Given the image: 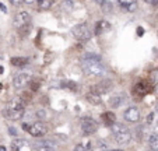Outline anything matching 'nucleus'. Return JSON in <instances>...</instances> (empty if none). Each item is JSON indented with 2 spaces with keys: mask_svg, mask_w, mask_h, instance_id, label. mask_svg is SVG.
Masks as SVG:
<instances>
[{
  "mask_svg": "<svg viewBox=\"0 0 158 151\" xmlns=\"http://www.w3.org/2000/svg\"><path fill=\"white\" fill-rule=\"evenodd\" d=\"M83 71L87 76H93V77H102L106 74V69L101 63L98 56H87L81 63Z\"/></svg>",
  "mask_w": 158,
  "mask_h": 151,
  "instance_id": "nucleus-1",
  "label": "nucleus"
},
{
  "mask_svg": "<svg viewBox=\"0 0 158 151\" xmlns=\"http://www.w3.org/2000/svg\"><path fill=\"white\" fill-rule=\"evenodd\" d=\"M73 35L78 39V41H87L91 38V31H89L87 24H78L73 28Z\"/></svg>",
  "mask_w": 158,
  "mask_h": 151,
  "instance_id": "nucleus-2",
  "label": "nucleus"
},
{
  "mask_svg": "<svg viewBox=\"0 0 158 151\" xmlns=\"http://www.w3.org/2000/svg\"><path fill=\"white\" fill-rule=\"evenodd\" d=\"M31 83H32V76L28 73L17 74L14 77V80H13V84H14L15 88H24V87H27Z\"/></svg>",
  "mask_w": 158,
  "mask_h": 151,
  "instance_id": "nucleus-3",
  "label": "nucleus"
},
{
  "mask_svg": "<svg viewBox=\"0 0 158 151\" xmlns=\"http://www.w3.org/2000/svg\"><path fill=\"white\" fill-rule=\"evenodd\" d=\"M31 23V15L27 11H20L18 14H15L14 17V27L15 28H25L28 24Z\"/></svg>",
  "mask_w": 158,
  "mask_h": 151,
  "instance_id": "nucleus-4",
  "label": "nucleus"
},
{
  "mask_svg": "<svg viewBox=\"0 0 158 151\" xmlns=\"http://www.w3.org/2000/svg\"><path fill=\"white\" fill-rule=\"evenodd\" d=\"M27 105V101L23 97H15L10 101V104L7 105V109L14 111V112H24V108Z\"/></svg>",
  "mask_w": 158,
  "mask_h": 151,
  "instance_id": "nucleus-5",
  "label": "nucleus"
},
{
  "mask_svg": "<svg viewBox=\"0 0 158 151\" xmlns=\"http://www.w3.org/2000/svg\"><path fill=\"white\" fill-rule=\"evenodd\" d=\"M81 129H83V132L85 134L95 133L98 130V123L91 118H84L83 122H81Z\"/></svg>",
  "mask_w": 158,
  "mask_h": 151,
  "instance_id": "nucleus-6",
  "label": "nucleus"
},
{
  "mask_svg": "<svg viewBox=\"0 0 158 151\" xmlns=\"http://www.w3.org/2000/svg\"><path fill=\"white\" fill-rule=\"evenodd\" d=\"M56 148V143L52 140H41L34 144V150L36 151H53Z\"/></svg>",
  "mask_w": 158,
  "mask_h": 151,
  "instance_id": "nucleus-7",
  "label": "nucleus"
},
{
  "mask_svg": "<svg viewBox=\"0 0 158 151\" xmlns=\"http://www.w3.org/2000/svg\"><path fill=\"white\" fill-rule=\"evenodd\" d=\"M28 132H30L34 137H41L48 132V129H46V126H45L42 122H36V123L31 124L30 129H28Z\"/></svg>",
  "mask_w": 158,
  "mask_h": 151,
  "instance_id": "nucleus-8",
  "label": "nucleus"
},
{
  "mask_svg": "<svg viewBox=\"0 0 158 151\" xmlns=\"http://www.w3.org/2000/svg\"><path fill=\"white\" fill-rule=\"evenodd\" d=\"M110 88H112V81L105 80V81H102V83H99V84H95V86L91 88V92L101 95V94H104V92L109 91Z\"/></svg>",
  "mask_w": 158,
  "mask_h": 151,
  "instance_id": "nucleus-9",
  "label": "nucleus"
},
{
  "mask_svg": "<svg viewBox=\"0 0 158 151\" xmlns=\"http://www.w3.org/2000/svg\"><path fill=\"white\" fill-rule=\"evenodd\" d=\"M125 119L127 122H139V119H140V111H139L137 108L130 107L129 109H126Z\"/></svg>",
  "mask_w": 158,
  "mask_h": 151,
  "instance_id": "nucleus-10",
  "label": "nucleus"
},
{
  "mask_svg": "<svg viewBox=\"0 0 158 151\" xmlns=\"http://www.w3.org/2000/svg\"><path fill=\"white\" fill-rule=\"evenodd\" d=\"M11 148H13V151H30L31 150L27 140H15V141H13Z\"/></svg>",
  "mask_w": 158,
  "mask_h": 151,
  "instance_id": "nucleus-11",
  "label": "nucleus"
},
{
  "mask_svg": "<svg viewBox=\"0 0 158 151\" xmlns=\"http://www.w3.org/2000/svg\"><path fill=\"white\" fill-rule=\"evenodd\" d=\"M3 115L6 116L7 119H11V120H18V119L23 118V115H24V112H14V111H10V109H4L3 111Z\"/></svg>",
  "mask_w": 158,
  "mask_h": 151,
  "instance_id": "nucleus-12",
  "label": "nucleus"
},
{
  "mask_svg": "<svg viewBox=\"0 0 158 151\" xmlns=\"http://www.w3.org/2000/svg\"><path fill=\"white\" fill-rule=\"evenodd\" d=\"M115 139H116V141L119 143V144H127V143L131 140V134H130V132H125V133L116 134Z\"/></svg>",
  "mask_w": 158,
  "mask_h": 151,
  "instance_id": "nucleus-13",
  "label": "nucleus"
},
{
  "mask_svg": "<svg viewBox=\"0 0 158 151\" xmlns=\"http://www.w3.org/2000/svg\"><path fill=\"white\" fill-rule=\"evenodd\" d=\"M85 99L88 101V102H91V104H94V105H99L102 102L101 95L94 94V92H88V94L85 95Z\"/></svg>",
  "mask_w": 158,
  "mask_h": 151,
  "instance_id": "nucleus-14",
  "label": "nucleus"
},
{
  "mask_svg": "<svg viewBox=\"0 0 158 151\" xmlns=\"http://www.w3.org/2000/svg\"><path fill=\"white\" fill-rule=\"evenodd\" d=\"M120 6H122L123 10H126V11H134V10L137 9V3L136 2H127V0H122V2H119Z\"/></svg>",
  "mask_w": 158,
  "mask_h": 151,
  "instance_id": "nucleus-15",
  "label": "nucleus"
},
{
  "mask_svg": "<svg viewBox=\"0 0 158 151\" xmlns=\"http://www.w3.org/2000/svg\"><path fill=\"white\" fill-rule=\"evenodd\" d=\"M112 133L116 136V134H119V133H125V132H129V129L126 128L123 123H114L112 124Z\"/></svg>",
  "mask_w": 158,
  "mask_h": 151,
  "instance_id": "nucleus-16",
  "label": "nucleus"
},
{
  "mask_svg": "<svg viewBox=\"0 0 158 151\" xmlns=\"http://www.w3.org/2000/svg\"><path fill=\"white\" fill-rule=\"evenodd\" d=\"M123 99H125V98H123L120 94L114 95V97H110V99H109V105H110L112 108H119Z\"/></svg>",
  "mask_w": 158,
  "mask_h": 151,
  "instance_id": "nucleus-17",
  "label": "nucleus"
},
{
  "mask_svg": "<svg viewBox=\"0 0 158 151\" xmlns=\"http://www.w3.org/2000/svg\"><path fill=\"white\" fill-rule=\"evenodd\" d=\"M28 59L27 57H11V65L14 66H24L27 65Z\"/></svg>",
  "mask_w": 158,
  "mask_h": 151,
  "instance_id": "nucleus-18",
  "label": "nucleus"
},
{
  "mask_svg": "<svg viewBox=\"0 0 158 151\" xmlns=\"http://www.w3.org/2000/svg\"><path fill=\"white\" fill-rule=\"evenodd\" d=\"M150 145H151V148L154 151H158V133L152 134L150 137Z\"/></svg>",
  "mask_w": 158,
  "mask_h": 151,
  "instance_id": "nucleus-19",
  "label": "nucleus"
},
{
  "mask_svg": "<svg viewBox=\"0 0 158 151\" xmlns=\"http://www.w3.org/2000/svg\"><path fill=\"white\" fill-rule=\"evenodd\" d=\"M102 119H104L106 123H114V122H115V113L105 112V113H102Z\"/></svg>",
  "mask_w": 158,
  "mask_h": 151,
  "instance_id": "nucleus-20",
  "label": "nucleus"
},
{
  "mask_svg": "<svg viewBox=\"0 0 158 151\" xmlns=\"http://www.w3.org/2000/svg\"><path fill=\"white\" fill-rule=\"evenodd\" d=\"M38 6L41 7L42 10L49 9V7L52 6V0H39V2H38Z\"/></svg>",
  "mask_w": 158,
  "mask_h": 151,
  "instance_id": "nucleus-21",
  "label": "nucleus"
},
{
  "mask_svg": "<svg viewBox=\"0 0 158 151\" xmlns=\"http://www.w3.org/2000/svg\"><path fill=\"white\" fill-rule=\"evenodd\" d=\"M74 151H93L89 145H84V144H77L74 147Z\"/></svg>",
  "mask_w": 158,
  "mask_h": 151,
  "instance_id": "nucleus-22",
  "label": "nucleus"
},
{
  "mask_svg": "<svg viewBox=\"0 0 158 151\" xmlns=\"http://www.w3.org/2000/svg\"><path fill=\"white\" fill-rule=\"evenodd\" d=\"M63 87H69V88L73 90V91H76V90H77V84L73 83V81H67V83H63Z\"/></svg>",
  "mask_w": 158,
  "mask_h": 151,
  "instance_id": "nucleus-23",
  "label": "nucleus"
},
{
  "mask_svg": "<svg viewBox=\"0 0 158 151\" xmlns=\"http://www.w3.org/2000/svg\"><path fill=\"white\" fill-rule=\"evenodd\" d=\"M38 116H39V119H44L46 116V112L45 111H38Z\"/></svg>",
  "mask_w": 158,
  "mask_h": 151,
  "instance_id": "nucleus-24",
  "label": "nucleus"
},
{
  "mask_svg": "<svg viewBox=\"0 0 158 151\" xmlns=\"http://www.w3.org/2000/svg\"><path fill=\"white\" fill-rule=\"evenodd\" d=\"M152 120H154V113H150L147 118V123H152Z\"/></svg>",
  "mask_w": 158,
  "mask_h": 151,
  "instance_id": "nucleus-25",
  "label": "nucleus"
},
{
  "mask_svg": "<svg viewBox=\"0 0 158 151\" xmlns=\"http://www.w3.org/2000/svg\"><path fill=\"white\" fill-rule=\"evenodd\" d=\"M152 78H154V81H155V83L158 84V70H157V71H154V73H152Z\"/></svg>",
  "mask_w": 158,
  "mask_h": 151,
  "instance_id": "nucleus-26",
  "label": "nucleus"
},
{
  "mask_svg": "<svg viewBox=\"0 0 158 151\" xmlns=\"http://www.w3.org/2000/svg\"><path fill=\"white\" fill-rule=\"evenodd\" d=\"M9 133L13 134V136H15V134H17V130H15L14 128H9Z\"/></svg>",
  "mask_w": 158,
  "mask_h": 151,
  "instance_id": "nucleus-27",
  "label": "nucleus"
},
{
  "mask_svg": "<svg viewBox=\"0 0 158 151\" xmlns=\"http://www.w3.org/2000/svg\"><path fill=\"white\" fill-rule=\"evenodd\" d=\"M0 9H2V11H4V13L7 11V10H6V7H4V4H3V3H0Z\"/></svg>",
  "mask_w": 158,
  "mask_h": 151,
  "instance_id": "nucleus-28",
  "label": "nucleus"
},
{
  "mask_svg": "<svg viewBox=\"0 0 158 151\" xmlns=\"http://www.w3.org/2000/svg\"><path fill=\"white\" fill-rule=\"evenodd\" d=\"M137 30H139V35H143V28H141V27H139Z\"/></svg>",
  "mask_w": 158,
  "mask_h": 151,
  "instance_id": "nucleus-29",
  "label": "nucleus"
},
{
  "mask_svg": "<svg viewBox=\"0 0 158 151\" xmlns=\"http://www.w3.org/2000/svg\"><path fill=\"white\" fill-rule=\"evenodd\" d=\"M11 4H15V6H18V4H21V2H15V0H13Z\"/></svg>",
  "mask_w": 158,
  "mask_h": 151,
  "instance_id": "nucleus-30",
  "label": "nucleus"
},
{
  "mask_svg": "<svg viewBox=\"0 0 158 151\" xmlns=\"http://www.w3.org/2000/svg\"><path fill=\"white\" fill-rule=\"evenodd\" d=\"M0 151H6V147H4V145H0Z\"/></svg>",
  "mask_w": 158,
  "mask_h": 151,
  "instance_id": "nucleus-31",
  "label": "nucleus"
},
{
  "mask_svg": "<svg viewBox=\"0 0 158 151\" xmlns=\"http://www.w3.org/2000/svg\"><path fill=\"white\" fill-rule=\"evenodd\" d=\"M155 92H157V94H158V84H157V86H155Z\"/></svg>",
  "mask_w": 158,
  "mask_h": 151,
  "instance_id": "nucleus-32",
  "label": "nucleus"
},
{
  "mask_svg": "<svg viewBox=\"0 0 158 151\" xmlns=\"http://www.w3.org/2000/svg\"><path fill=\"white\" fill-rule=\"evenodd\" d=\"M112 151H123V150H112Z\"/></svg>",
  "mask_w": 158,
  "mask_h": 151,
  "instance_id": "nucleus-33",
  "label": "nucleus"
}]
</instances>
